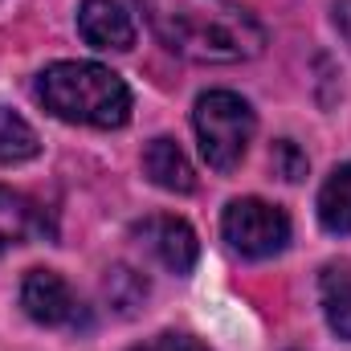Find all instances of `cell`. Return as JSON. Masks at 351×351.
I'll use <instances>...</instances> for the list:
<instances>
[{
    "mask_svg": "<svg viewBox=\"0 0 351 351\" xmlns=\"http://www.w3.org/2000/svg\"><path fill=\"white\" fill-rule=\"evenodd\" d=\"M152 33L196 66H237L265 49V25L241 0H135Z\"/></svg>",
    "mask_w": 351,
    "mask_h": 351,
    "instance_id": "6da1fadb",
    "label": "cell"
},
{
    "mask_svg": "<svg viewBox=\"0 0 351 351\" xmlns=\"http://www.w3.org/2000/svg\"><path fill=\"white\" fill-rule=\"evenodd\" d=\"M33 94L53 119L74 123V127L110 131L131 119L127 82L98 62H53L37 74Z\"/></svg>",
    "mask_w": 351,
    "mask_h": 351,
    "instance_id": "7a4b0ae2",
    "label": "cell"
},
{
    "mask_svg": "<svg viewBox=\"0 0 351 351\" xmlns=\"http://www.w3.org/2000/svg\"><path fill=\"white\" fill-rule=\"evenodd\" d=\"M192 127H196V143H200V156L208 160V168L233 172L245 160L250 143H254L258 114H254V106L241 94H233V90H208V94L196 98Z\"/></svg>",
    "mask_w": 351,
    "mask_h": 351,
    "instance_id": "3957f363",
    "label": "cell"
},
{
    "mask_svg": "<svg viewBox=\"0 0 351 351\" xmlns=\"http://www.w3.org/2000/svg\"><path fill=\"white\" fill-rule=\"evenodd\" d=\"M221 233L233 254H241L250 262H265L290 245V217H286V208L269 204L262 196H241V200L225 204Z\"/></svg>",
    "mask_w": 351,
    "mask_h": 351,
    "instance_id": "277c9868",
    "label": "cell"
},
{
    "mask_svg": "<svg viewBox=\"0 0 351 351\" xmlns=\"http://www.w3.org/2000/svg\"><path fill=\"white\" fill-rule=\"evenodd\" d=\"M21 306L33 323L41 327H62V331H78L90 323V311L82 306L78 290L58 274V269H29L21 282Z\"/></svg>",
    "mask_w": 351,
    "mask_h": 351,
    "instance_id": "5b68a950",
    "label": "cell"
},
{
    "mask_svg": "<svg viewBox=\"0 0 351 351\" xmlns=\"http://www.w3.org/2000/svg\"><path fill=\"white\" fill-rule=\"evenodd\" d=\"M131 233H135V241L164 265L168 274H192V265L200 258V241H196L192 225L180 221V217H168V213L143 217Z\"/></svg>",
    "mask_w": 351,
    "mask_h": 351,
    "instance_id": "8992f818",
    "label": "cell"
},
{
    "mask_svg": "<svg viewBox=\"0 0 351 351\" xmlns=\"http://www.w3.org/2000/svg\"><path fill=\"white\" fill-rule=\"evenodd\" d=\"M78 33L90 49H102V53H127L135 45V21L119 0H82Z\"/></svg>",
    "mask_w": 351,
    "mask_h": 351,
    "instance_id": "52a82bcc",
    "label": "cell"
},
{
    "mask_svg": "<svg viewBox=\"0 0 351 351\" xmlns=\"http://www.w3.org/2000/svg\"><path fill=\"white\" fill-rule=\"evenodd\" d=\"M143 176H147L156 188L180 192V196L196 188V172H192L188 156L180 152V143L168 139V135H160V139H152V143L143 147Z\"/></svg>",
    "mask_w": 351,
    "mask_h": 351,
    "instance_id": "ba28073f",
    "label": "cell"
},
{
    "mask_svg": "<svg viewBox=\"0 0 351 351\" xmlns=\"http://www.w3.org/2000/svg\"><path fill=\"white\" fill-rule=\"evenodd\" d=\"M319 306L327 327L351 343V258L327 262L319 274Z\"/></svg>",
    "mask_w": 351,
    "mask_h": 351,
    "instance_id": "9c48e42d",
    "label": "cell"
},
{
    "mask_svg": "<svg viewBox=\"0 0 351 351\" xmlns=\"http://www.w3.org/2000/svg\"><path fill=\"white\" fill-rule=\"evenodd\" d=\"M41 233H45V213L37 208V200H29L25 192L0 188V250L25 245Z\"/></svg>",
    "mask_w": 351,
    "mask_h": 351,
    "instance_id": "30bf717a",
    "label": "cell"
},
{
    "mask_svg": "<svg viewBox=\"0 0 351 351\" xmlns=\"http://www.w3.org/2000/svg\"><path fill=\"white\" fill-rule=\"evenodd\" d=\"M319 225L335 237L351 233V164H339L319 188Z\"/></svg>",
    "mask_w": 351,
    "mask_h": 351,
    "instance_id": "8fae6325",
    "label": "cell"
},
{
    "mask_svg": "<svg viewBox=\"0 0 351 351\" xmlns=\"http://www.w3.org/2000/svg\"><path fill=\"white\" fill-rule=\"evenodd\" d=\"M37 152H41V139L29 127V119H21L16 110L0 106V164L16 168V164H29Z\"/></svg>",
    "mask_w": 351,
    "mask_h": 351,
    "instance_id": "7c38bea8",
    "label": "cell"
},
{
    "mask_svg": "<svg viewBox=\"0 0 351 351\" xmlns=\"http://www.w3.org/2000/svg\"><path fill=\"white\" fill-rule=\"evenodd\" d=\"M102 290H106V302L119 315H135V306H143V298H147V278L127 269V265H114V269H106Z\"/></svg>",
    "mask_w": 351,
    "mask_h": 351,
    "instance_id": "4fadbf2b",
    "label": "cell"
},
{
    "mask_svg": "<svg viewBox=\"0 0 351 351\" xmlns=\"http://www.w3.org/2000/svg\"><path fill=\"white\" fill-rule=\"evenodd\" d=\"M269 164H274V172L282 176V180H290V184L306 176V156L298 152L294 139H278L274 152H269Z\"/></svg>",
    "mask_w": 351,
    "mask_h": 351,
    "instance_id": "5bb4252c",
    "label": "cell"
},
{
    "mask_svg": "<svg viewBox=\"0 0 351 351\" xmlns=\"http://www.w3.org/2000/svg\"><path fill=\"white\" fill-rule=\"evenodd\" d=\"M131 351H208L196 335H188V331H160V335H152V339H143L139 348Z\"/></svg>",
    "mask_w": 351,
    "mask_h": 351,
    "instance_id": "9a60e30c",
    "label": "cell"
},
{
    "mask_svg": "<svg viewBox=\"0 0 351 351\" xmlns=\"http://www.w3.org/2000/svg\"><path fill=\"white\" fill-rule=\"evenodd\" d=\"M331 21H335L339 37L351 45V0H335V4H331Z\"/></svg>",
    "mask_w": 351,
    "mask_h": 351,
    "instance_id": "2e32d148",
    "label": "cell"
}]
</instances>
